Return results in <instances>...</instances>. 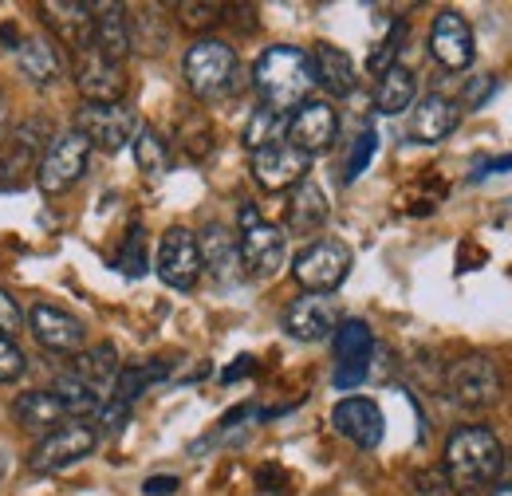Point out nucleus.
<instances>
[{"mask_svg": "<svg viewBox=\"0 0 512 496\" xmlns=\"http://www.w3.org/2000/svg\"><path fill=\"white\" fill-rule=\"evenodd\" d=\"M501 469H505V449H501V437L493 434L489 426H457L449 434L442 473L449 477L457 496L493 489Z\"/></svg>", "mask_w": 512, "mask_h": 496, "instance_id": "nucleus-1", "label": "nucleus"}, {"mask_svg": "<svg viewBox=\"0 0 512 496\" xmlns=\"http://www.w3.org/2000/svg\"><path fill=\"white\" fill-rule=\"evenodd\" d=\"M253 87L256 95H260V107H268L276 115H292L296 107L308 103V95L316 87L308 52L292 48V44L264 48L253 67Z\"/></svg>", "mask_w": 512, "mask_h": 496, "instance_id": "nucleus-2", "label": "nucleus"}, {"mask_svg": "<svg viewBox=\"0 0 512 496\" xmlns=\"http://www.w3.org/2000/svg\"><path fill=\"white\" fill-rule=\"evenodd\" d=\"M237 52L233 44L217 40V36H201L193 40V48L182 60V75H186V87H190L193 99L201 103H213V99H225L233 87H237Z\"/></svg>", "mask_w": 512, "mask_h": 496, "instance_id": "nucleus-3", "label": "nucleus"}, {"mask_svg": "<svg viewBox=\"0 0 512 496\" xmlns=\"http://www.w3.org/2000/svg\"><path fill=\"white\" fill-rule=\"evenodd\" d=\"M52 119L32 115L24 123L8 130V138L0 142V189H24V174H36L48 142H52Z\"/></svg>", "mask_w": 512, "mask_h": 496, "instance_id": "nucleus-4", "label": "nucleus"}, {"mask_svg": "<svg viewBox=\"0 0 512 496\" xmlns=\"http://www.w3.org/2000/svg\"><path fill=\"white\" fill-rule=\"evenodd\" d=\"M237 248H241V268L253 280H272L284 268L288 256V241L276 225H268L260 217L256 205H241V233H237Z\"/></svg>", "mask_w": 512, "mask_h": 496, "instance_id": "nucleus-5", "label": "nucleus"}, {"mask_svg": "<svg viewBox=\"0 0 512 496\" xmlns=\"http://www.w3.org/2000/svg\"><path fill=\"white\" fill-rule=\"evenodd\" d=\"M446 390L461 410H489L501 402L505 378L489 355H461L457 363H449Z\"/></svg>", "mask_w": 512, "mask_h": 496, "instance_id": "nucleus-6", "label": "nucleus"}, {"mask_svg": "<svg viewBox=\"0 0 512 496\" xmlns=\"http://www.w3.org/2000/svg\"><path fill=\"white\" fill-rule=\"evenodd\" d=\"M87 162H91V142L71 126L64 134H56L36 166V186L44 189L48 197H60L75 186L83 174H87Z\"/></svg>", "mask_w": 512, "mask_h": 496, "instance_id": "nucleus-7", "label": "nucleus"}, {"mask_svg": "<svg viewBox=\"0 0 512 496\" xmlns=\"http://www.w3.org/2000/svg\"><path fill=\"white\" fill-rule=\"evenodd\" d=\"M351 248L343 241H316V245L300 248L296 260H292V276L304 292L312 296H331L347 276H351Z\"/></svg>", "mask_w": 512, "mask_h": 496, "instance_id": "nucleus-8", "label": "nucleus"}, {"mask_svg": "<svg viewBox=\"0 0 512 496\" xmlns=\"http://www.w3.org/2000/svg\"><path fill=\"white\" fill-rule=\"evenodd\" d=\"M75 130L91 142V150L99 146L107 154H119L138 134V119H134L127 103H79L75 107Z\"/></svg>", "mask_w": 512, "mask_h": 496, "instance_id": "nucleus-9", "label": "nucleus"}, {"mask_svg": "<svg viewBox=\"0 0 512 496\" xmlns=\"http://www.w3.org/2000/svg\"><path fill=\"white\" fill-rule=\"evenodd\" d=\"M95 445H99V434H95L87 422H64L60 430L44 434L36 445H32V453H28V469H32V473H60V469H67V465L91 457Z\"/></svg>", "mask_w": 512, "mask_h": 496, "instance_id": "nucleus-10", "label": "nucleus"}, {"mask_svg": "<svg viewBox=\"0 0 512 496\" xmlns=\"http://www.w3.org/2000/svg\"><path fill=\"white\" fill-rule=\"evenodd\" d=\"M335 390H355L371 374V355H375V335L363 319H343L335 327Z\"/></svg>", "mask_w": 512, "mask_h": 496, "instance_id": "nucleus-11", "label": "nucleus"}, {"mask_svg": "<svg viewBox=\"0 0 512 496\" xmlns=\"http://www.w3.org/2000/svg\"><path fill=\"white\" fill-rule=\"evenodd\" d=\"M158 280L174 292H193L201 280V252H197V233L170 225L158 241Z\"/></svg>", "mask_w": 512, "mask_h": 496, "instance_id": "nucleus-12", "label": "nucleus"}, {"mask_svg": "<svg viewBox=\"0 0 512 496\" xmlns=\"http://www.w3.org/2000/svg\"><path fill=\"white\" fill-rule=\"evenodd\" d=\"M71 75H75V87H79L83 103H123V91H127L123 63H111L107 56H99L95 44L75 52Z\"/></svg>", "mask_w": 512, "mask_h": 496, "instance_id": "nucleus-13", "label": "nucleus"}, {"mask_svg": "<svg viewBox=\"0 0 512 496\" xmlns=\"http://www.w3.org/2000/svg\"><path fill=\"white\" fill-rule=\"evenodd\" d=\"M430 56L442 63L446 71H465L477 60V40L469 20L457 8H442L430 24Z\"/></svg>", "mask_w": 512, "mask_h": 496, "instance_id": "nucleus-14", "label": "nucleus"}, {"mask_svg": "<svg viewBox=\"0 0 512 496\" xmlns=\"http://www.w3.org/2000/svg\"><path fill=\"white\" fill-rule=\"evenodd\" d=\"M335 134H339V115L327 99H308L288 115V142L308 158L327 154L335 146Z\"/></svg>", "mask_w": 512, "mask_h": 496, "instance_id": "nucleus-15", "label": "nucleus"}, {"mask_svg": "<svg viewBox=\"0 0 512 496\" xmlns=\"http://www.w3.org/2000/svg\"><path fill=\"white\" fill-rule=\"evenodd\" d=\"M308 170H312V158H308V154H300L288 138H284V142H272V146H264V150H256L253 154L256 186L268 189V193L296 189L304 178H308Z\"/></svg>", "mask_w": 512, "mask_h": 496, "instance_id": "nucleus-16", "label": "nucleus"}, {"mask_svg": "<svg viewBox=\"0 0 512 496\" xmlns=\"http://www.w3.org/2000/svg\"><path fill=\"white\" fill-rule=\"evenodd\" d=\"M28 331L52 355H79L83 351V339H87L83 323L71 311L56 308V304H32V311H28Z\"/></svg>", "mask_w": 512, "mask_h": 496, "instance_id": "nucleus-17", "label": "nucleus"}, {"mask_svg": "<svg viewBox=\"0 0 512 496\" xmlns=\"http://www.w3.org/2000/svg\"><path fill=\"white\" fill-rule=\"evenodd\" d=\"M343 323L339 315V304L331 296H312L304 292L300 300H292L288 311H284V331L300 343H323L335 335V327Z\"/></svg>", "mask_w": 512, "mask_h": 496, "instance_id": "nucleus-18", "label": "nucleus"}, {"mask_svg": "<svg viewBox=\"0 0 512 496\" xmlns=\"http://www.w3.org/2000/svg\"><path fill=\"white\" fill-rule=\"evenodd\" d=\"M331 426H335V434L347 437V441L359 445V449H375L386 434L383 410H379V402H371V398H343V402L331 410Z\"/></svg>", "mask_w": 512, "mask_h": 496, "instance_id": "nucleus-19", "label": "nucleus"}, {"mask_svg": "<svg viewBox=\"0 0 512 496\" xmlns=\"http://www.w3.org/2000/svg\"><path fill=\"white\" fill-rule=\"evenodd\" d=\"M197 252H201V272H209L217 284H237V280L245 276L237 237H233L225 225L209 221V225L201 229V237H197Z\"/></svg>", "mask_w": 512, "mask_h": 496, "instance_id": "nucleus-20", "label": "nucleus"}, {"mask_svg": "<svg viewBox=\"0 0 512 496\" xmlns=\"http://www.w3.org/2000/svg\"><path fill=\"white\" fill-rule=\"evenodd\" d=\"M457 123H461V107L449 95L434 91V95H422L414 103V111H410V138L422 142V146H434V142L449 138L457 130Z\"/></svg>", "mask_w": 512, "mask_h": 496, "instance_id": "nucleus-21", "label": "nucleus"}, {"mask_svg": "<svg viewBox=\"0 0 512 496\" xmlns=\"http://www.w3.org/2000/svg\"><path fill=\"white\" fill-rule=\"evenodd\" d=\"M40 16H44V24L64 40L71 52L91 48V36H95L91 4H79V0H52V4H40Z\"/></svg>", "mask_w": 512, "mask_h": 496, "instance_id": "nucleus-22", "label": "nucleus"}, {"mask_svg": "<svg viewBox=\"0 0 512 496\" xmlns=\"http://www.w3.org/2000/svg\"><path fill=\"white\" fill-rule=\"evenodd\" d=\"M308 60H312V79H316V87H323L331 99H347V95L355 91V83H359L355 60H351L343 48H335V44H316V48L308 52Z\"/></svg>", "mask_w": 512, "mask_h": 496, "instance_id": "nucleus-23", "label": "nucleus"}, {"mask_svg": "<svg viewBox=\"0 0 512 496\" xmlns=\"http://www.w3.org/2000/svg\"><path fill=\"white\" fill-rule=\"evenodd\" d=\"M119 371H123V363H119V351L111 343H95V347H83L79 355H71V374L79 382H87L103 402L111 398Z\"/></svg>", "mask_w": 512, "mask_h": 496, "instance_id": "nucleus-24", "label": "nucleus"}, {"mask_svg": "<svg viewBox=\"0 0 512 496\" xmlns=\"http://www.w3.org/2000/svg\"><path fill=\"white\" fill-rule=\"evenodd\" d=\"M95 16V52L107 56L111 63H123L130 56V28H127V8L123 4H91Z\"/></svg>", "mask_w": 512, "mask_h": 496, "instance_id": "nucleus-25", "label": "nucleus"}, {"mask_svg": "<svg viewBox=\"0 0 512 496\" xmlns=\"http://www.w3.org/2000/svg\"><path fill=\"white\" fill-rule=\"evenodd\" d=\"M12 418L20 422V430H28V434L36 437L52 434V430H60L67 422L64 406H60V398L52 390H28V394H20L12 402Z\"/></svg>", "mask_w": 512, "mask_h": 496, "instance_id": "nucleus-26", "label": "nucleus"}, {"mask_svg": "<svg viewBox=\"0 0 512 496\" xmlns=\"http://www.w3.org/2000/svg\"><path fill=\"white\" fill-rule=\"evenodd\" d=\"M16 67H20V75H24L28 83H36V87H52V83L64 75V60H60V52H56V44H52L48 36H28V40H20V48H16Z\"/></svg>", "mask_w": 512, "mask_h": 496, "instance_id": "nucleus-27", "label": "nucleus"}, {"mask_svg": "<svg viewBox=\"0 0 512 496\" xmlns=\"http://www.w3.org/2000/svg\"><path fill=\"white\" fill-rule=\"evenodd\" d=\"M323 221H327V197L312 178H304L292 189V201H288V229L296 237H308V233L323 229Z\"/></svg>", "mask_w": 512, "mask_h": 496, "instance_id": "nucleus-28", "label": "nucleus"}, {"mask_svg": "<svg viewBox=\"0 0 512 496\" xmlns=\"http://www.w3.org/2000/svg\"><path fill=\"white\" fill-rule=\"evenodd\" d=\"M414 99H418V79H414V71L402 67V63H394L383 79H379V87H375V111H379V115H402V111L414 107Z\"/></svg>", "mask_w": 512, "mask_h": 496, "instance_id": "nucleus-29", "label": "nucleus"}, {"mask_svg": "<svg viewBox=\"0 0 512 496\" xmlns=\"http://www.w3.org/2000/svg\"><path fill=\"white\" fill-rule=\"evenodd\" d=\"M127 28H130V52L162 56L170 48V20L158 16V8H142L138 16H127Z\"/></svg>", "mask_w": 512, "mask_h": 496, "instance_id": "nucleus-30", "label": "nucleus"}, {"mask_svg": "<svg viewBox=\"0 0 512 496\" xmlns=\"http://www.w3.org/2000/svg\"><path fill=\"white\" fill-rule=\"evenodd\" d=\"M52 394L60 398V406H64L67 422H87V418H95L99 414V406H103V398L87 386V382H79L71 371L56 374V382H52Z\"/></svg>", "mask_w": 512, "mask_h": 496, "instance_id": "nucleus-31", "label": "nucleus"}, {"mask_svg": "<svg viewBox=\"0 0 512 496\" xmlns=\"http://www.w3.org/2000/svg\"><path fill=\"white\" fill-rule=\"evenodd\" d=\"M130 150H134V162H138V170H142V174L162 178V174L170 170V146L162 142V134H158V130L138 126V134L130 138Z\"/></svg>", "mask_w": 512, "mask_h": 496, "instance_id": "nucleus-32", "label": "nucleus"}, {"mask_svg": "<svg viewBox=\"0 0 512 496\" xmlns=\"http://www.w3.org/2000/svg\"><path fill=\"white\" fill-rule=\"evenodd\" d=\"M284 138H288V115H276L268 107H256L249 115V126H245V150L249 154L272 146V142H284Z\"/></svg>", "mask_w": 512, "mask_h": 496, "instance_id": "nucleus-33", "label": "nucleus"}, {"mask_svg": "<svg viewBox=\"0 0 512 496\" xmlns=\"http://www.w3.org/2000/svg\"><path fill=\"white\" fill-rule=\"evenodd\" d=\"M115 268L130 276V280H138V276H146V268H150V260H146V229L134 221L127 229V237H123V248H119V256H115Z\"/></svg>", "mask_w": 512, "mask_h": 496, "instance_id": "nucleus-34", "label": "nucleus"}, {"mask_svg": "<svg viewBox=\"0 0 512 496\" xmlns=\"http://www.w3.org/2000/svg\"><path fill=\"white\" fill-rule=\"evenodd\" d=\"M174 16L186 32H209L225 20V4H201V0H182L174 4Z\"/></svg>", "mask_w": 512, "mask_h": 496, "instance_id": "nucleus-35", "label": "nucleus"}, {"mask_svg": "<svg viewBox=\"0 0 512 496\" xmlns=\"http://www.w3.org/2000/svg\"><path fill=\"white\" fill-rule=\"evenodd\" d=\"M402 44H406V20H394V24H390V32H386L383 40L375 44V52H371V60H367V71L383 79L386 71L398 63V52H402Z\"/></svg>", "mask_w": 512, "mask_h": 496, "instance_id": "nucleus-36", "label": "nucleus"}, {"mask_svg": "<svg viewBox=\"0 0 512 496\" xmlns=\"http://www.w3.org/2000/svg\"><path fill=\"white\" fill-rule=\"evenodd\" d=\"M375 150H379V134H375V126H367L359 138H355V146H351V158H347V166H343V182L351 186L367 166H371V158H375Z\"/></svg>", "mask_w": 512, "mask_h": 496, "instance_id": "nucleus-37", "label": "nucleus"}, {"mask_svg": "<svg viewBox=\"0 0 512 496\" xmlns=\"http://www.w3.org/2000/svg\"><path fill=\"white\" fill-rule=\"evenodd\" d=\"M406 496H457L442 469H414L406 477Z\"/></svg>", "mask_w": 512, "mask_h": 496, "instance_id": "nucleus-38", "label": "nucleus"}, {"mask_svg": "<svg viewBox=\"0 0 512 496\" xmlns=\"http://www.w3.org/2000/svg\"><path fill=\"white\" fill-rule=\"evenodd\" d=\"M28 374V355L20 351L16 339L0 335V382H20Z\"/></svg>", "mask_w": 512, "mask_h": 496, "instance_id": "nucleus-39", "label": "nucleus"}, {"mask_svg": "<svg viewBox=\"0 0 512 496\" xmlns=\"http://www.w3.org/2000/svg\"><path fill=\"white\" fill-rule=\"evenodd\" d=\"M130 410L134 406H127V402H119V398H107L103 406H99V434L103 437H119L123 434V426L130 422Z\"/></svg>", "mask_w": 512, "mask_h": 496, "instance_id": "nucleus-40", "label": "nucleus"}, {"mask_svg": "<svg viewBox=\"0 0 512 496\" xmlns=\"http://www.w3.org/2000/svg\"><path fill=\"white\" fill-rule=\"evenodd\" d=\"M24 323H28V315L20 308V300L0 288V335H4V339H16V335L24 331Z\"/></svg>", "mask_w": 512, "mask_h": 496, "instance_id": "nucleus-41", "label": "nucleus"}, {"mask_svg": "<svg viewBox=\"0 0 512 496\" xmlns=\"http://www.w3.org/2000/svg\"><path fill=\"white\" fill-rule=\"evenodd\" d=\"M178 489H182L178 477H146V481H142V493L146 496H174Z\"/></svg>", "mask_w": 512, "mask_h": 496, "instance_id": "nucleus-42", "label": "nucleus"}, {"mask_svg": "<svg viewBox=\"0 0 512 496\" xmlns=\"http://www.w3.org/2000/svg\"><path fill=\"white\" fill-rule=\"evenodd\" d=\"M256 481L264 485L260 493H268V485H276L272 493H288V489H284V485H288V477H284V469H276V465H268V469H260V473H256Z\"/></svg>", "mask_w": 512, "mask_h": 496, "instance_id": "nucleus-43", "label": "nucleus"}, {"mask_svg": "<svg viewBox=\"0 0 512 496\" xmlns=\"http://www.w3.org/2000/svg\"><path fill=\"white\" fill-rule=\"evenodd\" d=\"M497 170H512V154H505V158H493V162H481L473 174H469V182H485L489 174H497Z\"/></svg>", "mask_w": 512, "mask_h": 496, "instance_id": "nucleus-44", "label": "nucleus"}, {"mask_svg": "<svg viewBox=\"0 0 512 496\" xmlns=\"http://www.w3.org/2000/svg\"><path fill=\"white\" fill-rule=\"evenodd\" d=\"M245 374H253V359H249V355H241V359H237V367H229L221 378H225V382H237V378H245Z\"/></svg>", "mask_w": 512, "mask_h": 496, "instance_id": "nucleus-45", "label": "nucleus"}, {"mask_svg": "<svg viewBox=\"0 0 512 496\" xmlns=\"http://www.w3.org/2000/svg\"><path fill=\"white\" fill-rule=\"evenodd\" d=\"M8 130H12V107H8V95L0 91V142L8 138Z\"/></svg>", "mask_w": 512, "mask_h": 496, "instance_id": "nucleus-46", "label": "nucleus"}, {"mask_svg": "<svg viewBox=\"0 0 512 496\" xmlns=\"http://www.w3.org/2000/svg\"><path fill=\"white\" fill-rule=\"evenodd\" d=\"M0 40H4V44H16V40H20V32H16L12 24H4V28H0Z\"/></svg>", "mask_w": 512, "mask_h": 496, "instance_id": "nucleus-47", "label": "nucleus"}, {"mask_svg": "<svg viewBox=\"0 0 512 496\" xmlns=\"http://www.w3.org/2000/svg\"><path fill=\"white\" fill-rule=\"evenodd\" d=\"M489 496H512V481H497V485L489 489Z\"/></svg>", "mask_w": 512, "mask_h": 496, "instance_id": "nucleus-48", "label": "nucleus"}]
</instances>
